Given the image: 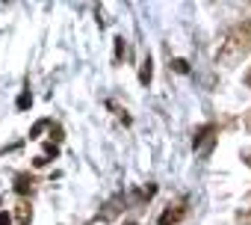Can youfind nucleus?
<instances>
[{
  "mask_svg": "<svg viewBox=\"0 0 251 225\" xmlns=\"http://www.w3.org/2000/svg\"><path fill=\"white\" fill-rule=\"evenodd\" d=\"M248 51H251V18L242 21V24H236V27L227 33V39L222 42V48H219L216 56H219L222 62H236V59H242Z\"/></svg>",
  "mask_w": 251,
  "mask_h": 225,
  "instance_id": "nucleus-1",
  "label": "nucleus"
},
{
  "mask_svg": "<svg viewBox=\"0 0 251 225\" xmlns=\"http://www.w3.org/2000/svg\"><path fill=\"white\" fill-rule=\"evenodd\" d=\"M186 201H180V204H175V207H169V210H163L160 213V225H177L183 216H186Z\"/></svg>",
  "mask_w": 251,
  "mask_h": 225,
  "instance_id": "nucleus-2",
  "label": "nucleus"
},
{
  "mask_svg": "<svg viewBox=\"0 0 251 225\" xmlns=\"http://www.w3.org/2000/svg\"><path fill=\"white\" fill-rule=\"evenodd\" d=\"M33 184H36V181H33L30 172H18V175H15V193H18V196H27V193L33 190Z\"/></svg>",
  "mask_w": 251,
  "mask_h": 225,
  "instance_id": "nucleus-3",
  "label": "nucleus"
},
{
  "mask_svg": "<svg viewBox=\"0 0 251 225\" xmlns=\"http://www.w3.org/2000/svg\"><path fill=\"white\" fill-rule=\"evenodd\" d=\"M210 134H216V125H204L201 131H195V137H192V145H195V148H201L207 140H213Z\"/></svg>",
  "mask_w": 251,
  "mask_h": 225,
  "instance_id": "nucleus-4",
  "label": "nucleus"
},
{
  "mask_svg": "<svg viewBox=\"0 0 251 225\" xmlns=\"http://www.w3.org/2000/svg\"><path fill=\"white\" fill-rule=\"evenodd\" d=\"M151 77H154V62H151V56H148V59L142 62V68H139V83H145V86H148V83H151Z\"/></svg>",
  "mask_w": 251,
  "mask_h": 225,
  "instance_id": "nucleus-5",
  "label": "nucleus"
},
{
  "mask_svg": "<svg viewBox=\"0 0 251 225\" xmlns=\"http://www.w3.org/2000/svg\"><path fill=\"white\" fill-rule=\"evenodd\" d=\"M30 104H33V95H30V92H21V95H18V110H27Z\"/></svg>",
  "mask_w": 251,
  "mask_h": 225,
  "instance_id": "nucleus-6",
  "label": "nucleus"
},
{
  "mask_svg": "<svg viewBox=\"0 0 251 225\" xmlns=\"http://www.w3.org/2000/svg\"><path fill=\"white\" fill-rule=\"evenodd\" d=\"M236 225H251V207L236 213Z\"/></svg>",
  "mask_w": 251,
  "mask_h": 225,
  "instance_id": "nucleus-7",
  "label": "nucleus"
},
{
  "mask_svg": "<svg viewBox=\"0 0 251 225\" xmlns=\"http://www.w3.org/2000/svg\"><path fill=\"white\" fill-rule=\"evenodd\" d=\"M27 219H30V210H27V204H21V210H18V222L27 225Z\"/></svg>",
  "mask_w": 251,
  "mask_h": 225,
  "instance_id": "nucleus-8",
  "label": "nucleus"
},
{
  "mask_svg": "<svg viewBox=\"0 0 251 225\" xmlns=\"http://www.w3.org/2000/svg\"><path fill=\"white\" fill-rule=\"evenodd\" d=\"M0 225H12V216L6 210H0Z\"/></svg>",
  "mask_w": 251,
  "mask_h": 225,
  "instance_id": "nucleus-9",
  "label": "nucleus"
},
{
  "mask_svg": "<svg viewBox=\"0 0 251 225\" xmlns=\"http://www.w3.org/2000/svg\"><path fill=\"white\" fill-rule=\"evenodd\" d=\"M242 160H245V166H248V169H251V151H248V154H245V157H242Z\"/></svg>",
  "mask_w": 251,
  "mask_h": 225,
  "instance_id": "nucleus-10",
  "label": "nucleus"
},
{
  "mask_svg": "<svg viewBox=\"0 0 251 225\" xmlns=\"http://www.w3.org/2000/svg\"><path fill=\"white\" fill-rule=\"evenodd\" d=\"M245 86H251V68H248V74H245Z\"/></svg>",
  "mask_w": 251,
  "mask_h": 225,
  "instance_id": "nucleus-11",
  "label": "nucleus"
},
{
  "mask_svg": "<svg viewBox=\"0 0 251 225\" xmlns=\"http://www.w3.org/2000/svg\"><path fill=\"white\" fill-rule=\"evenodd\" d=\"M248 131H251V116H248Z\"/></svg>",
  "mask_w": 251,
  "mask_h": 225,
  "instance_id": "nucleus-12",
  "label": "nucleus"
}]
</instances>
